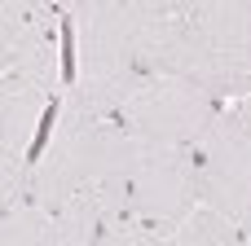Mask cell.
I'll return each mask as SVG.
<instances>
[{"label": "cell", "mask_w": 251, "mask_h": 246, "mask_svg": "<svg viewBox=\"0 0 251 246\" xmlns=\"http://www.w3.org/2000/svg\"><path fill=\"white\" fill-rule=\"evenodd\" d=\"M57 92L22 79V75H0V150L35 158L44 141V114L53 110Z\"/></svg>", "instance_id": "cell-8"}, {"label": "cell", "mask_w": 251, "mask_h": 246, "mask_svg": "<svg viewBox=\"0 0 251 246\" xmlns=\"http://www.w3.org/2000/svg\"><path fill=\"white\" fill-rule=\"evenodd\" d=\"M185 18L225 70L234 101L251 97V0H185Z\"/></svg>", "instance_id": "cell-6"}, {"label": "cell", "mask_w": 251, "mask_h": 246, "mask_svg": "<svg viewBox=\"0 0 251 246\" xmlns=\"http://www.w3.org/2000/svg\"><path fill=\"white\" fill-rule=\"evenodd\" d=\"M49 224H53L49 211L22 202L9 216H0V246H49Z\"/></svg>", "instance_id": "cell-11"}, {"label": "cell", "mask_w": 251, "mask_h": 246, "mask_svg": "<svg viewBox=\"0 0 251 246\" xmlns=\"http://www.w3.org/2000/svg\"><path fill=\"white\" fill-rule=\"evenodd\" d=\"M172 246H251L247 233H238L234 224H225L221 216H212V211H194L185 224H181V233L172 238Z\"/></svg>", "instance_id": "cell-10"}, {"label": "cell", "mask_w": 251, "mask_h": 246, "mask_svg": "<svg viewBox=\"0 0 251 246\" xmlns=\"http://www.w3.org/2000/svg\"><path fill=\"white\" fill-rule=\"evenodd\" d=\"M101 220L93 216V207L84 198H75L71 207H62L49 224V246H97L101 242Z\"/></svg>", "instance_id": "cell-9"}, {"label": "cell", "mask_w": 251, "mask_h": 246, "mask_svg": "<svg viewBox=\"0 0 251 246\" xmlns=\"http://www.w3.org/2000/svg\"><path fill=\"white\" fill-rule=\"evenodd\" d=\"M31 163L35 158L0 150V216H9L13 207L31 202Z\"/></svg>", "instance_id": "cell-12"}, {"label": "cell", "mask_w": 251, "mask_h": 246, "mask_svg": "<svg viewBox=\"0 0 251 246\" xmlns=\"http://www.w3.org/2000/svg\"><path fill=\"white\" fill-rule=\"evenodd\" d=\"M132 167H137V141H132L124 128L101 123V132H97V154H93V176H88L84 202L93 207V216L101 220L106 233H115V229H132V216H128Z\"/></svg>", "instance_id": "cell-7"}, {"label": "cell", "mask_w": 251, "mask_h": 246, "mask_svg": "<svg viewBox=\"0 0 251 246\" xmlns=\"http://www.w3.org/2000/svg\"><path fill=\"white\" fill-rule=\"evenodd\" d=\"M75 35L71 79L62 101L97 123H115L128 92L146 79L137 70V0H79L62 4Z\"/></svg>", "instance_id": "cell-1"}, {"label": "cell", "mask_w": 251, "mask_h": 246, "mask_svg": "<svg viewBox=\"0 0 251 246\" xmlns=\"http://www.w3.org/2000/svg\"><path fill=\"white\" fill-rule=\"evenodd\" d=\"M194 158H199V207L251 238V97L221 106Z\"/></svg>", "instance_id": "cell-2"}, {"label": "cell", "mask_w": 251, "mask_h": 246, "mask_svg": "<svg viewBox=\"0 0 251 246\" xmlns=\"http://www.w3.org/2000/svg\"><path fill=\"white\" fill-rule=\"evenodd\" d=\"M97 132H101L97 119H88L84 110H75L71 101L57 97L53 128L44 132V141L35 150V163H31V202L40 211L57 216L62 207L84 198L88 176H93Z\"/></svg>", "instance_id": "cell-5"}, {"label": "cell", "mask_w": 251, "mask_h": 246, "mask_svg": "<svg viewBox=\"0 0 251 246\" xmlns=\"http://www.w3.org/2000/svg\"><path fill=\"white\" fill-rule=\"evenodd\" d=\"M221 101H212L207 92L176 84V79H154L146 75L128 101L115 114V128H124L132 141L141 145H176V150H199V141L207 136V128L216 123Z\"/></svg>", "instance_id": "cell-4"}, {"label": "cell", "mask_w": 251, "mask_h": 246, "mask_svg": "<svg viewBox=\"0 0 251 246\" xmlns=\"http://www.w3.org/2000/svg\"><path fill=\"white\" fill-rule=\"evenodd\" d=\"M97 246H172V242L150 238V233H141V229H115V233H101Z\"/></svg>", "instance_id": "cell-13"}, {"label": "cell", "mask_w": 251, "mask_h": 246, "mask_svg": "<svg viewBox=\"0 0 251 246\" xmlns=\"http://www.w3.org/2000/svg\"><path fill=\"white\" fill-rule=\"evenodd\" d=\"M194 211H199V158H194V150L137 141V167H132V189H128L132 229L172 242Z\"/></svg>", "instance_id": "cell-3"}]
</instances>
